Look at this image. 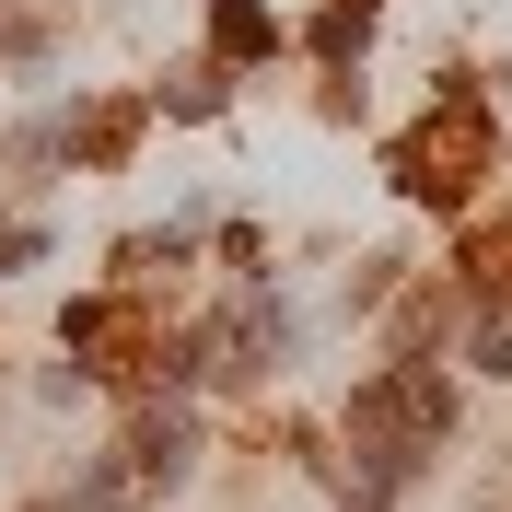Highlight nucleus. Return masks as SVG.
<instances>
[{"label":"nucleus","mask_w":512,"mask_h":512,"mask_svg":"<svg viewBox=\"0 0 512 512\" xmlns=\"http://www.w3.org/2000/svg\"><path fill=\"white\" fill-rule=\"evenodd\" d=\"M478 163H489V117H478V82L454 70L443 94H431V117H419V140H396V187L419 210H454V198L478 187Z\"/></svg>","instance_id":"1"},{"label":"nucleus","mask_w":512,"mask_h":512,"mask_svg":"<svg viewBox=\"0 0 512 512\" xmlns=\"http://www.w3.org/2000/svg\"><path fill=\"white\" fill-rule=\"evenodd\" d=\"M117 454H128V478H140V489H175V478L198 466V431H187L175 408H152V419H140V431H128Z\"/></svg>","instance_id":"2"},{"label":"nucleus","mask_w":512,"mask_h":512,"mask_svg":"<svg viewBox=\"0 0 512 512\" xmlns=\"http://www.w3.org/2000/svg\"><path fill=\"white\" fill-rule=\"evenodd\" d=\"M210 47H222V59H268V47H280V12H268V0H210Z\"/></svg>","instance_id":"3"},{"label":"nucleus","mask_w":512,"mask_h":512,"mask_svg":"<svg viewBox=\"0 0 512 512\" xmlns=\"http://www.w3.org/2000/svg\"><path fill=\"white\" fill-rule=\"evenodd\" d=\"M163 105H175V117H222V59H187L163 82Z\"/></svg>","instance_id":"4"},{"label":"nucleus","mask_w":512,"mask_h":512,"mask_svg":"<svg viewBox=\"0 0 512 512\" xmlns=\"http://www.w3.org/2000/svg\"><path fill=\"white\" fill-rule=\"evenodd\" d=\"M361 35H373V12H338V0H326V12H315V47H326V59H338V70L361 59Z\"/></svg>","instance_id":"5"},{"label":"nucleus","mask_w":512,"mask_h":512,"mask_svg":"<svg viewBox=\"0 0 512 512\" xmlns=\"http://www.w3.org/2000/svg\"><path fill=\"white\" fill-rule=\"evenodd\" d=\"M35 256H47V233H35V222H0V280H12V268H35Z\"/></svg>","instance_id":"6"},{"label":"nucleus","mask_w":512,"mask_h":512,"mask_svg":"<svg viewBox=\"0 0 512 512\" xmlns=\"http://www.w3.org/2000/svg\"><path fill=\"white\" fill-rule=\"evenodd\" d=\"M478 373H512V315H489V338H478Z\"/></svg>","instance_id":"7"},{"label":"nucleus","mask_w":512,"mask_h":512,"mask_svg":"<svg viewBox=\"0 0 512 512\" xmlns=\"http://www.w3.org/2000/svg\"><path fill=\"white\" fill-rule=\"evenodd\" d=\"M338 12H384V0H338Z\"/></svg>","instance_id":"8"},{"label":"nucleus","mask_w":512,"mask_h":512,"mask_svg":"<svg viewBox=\"0 0 512 512\" xmlns=\"http://www.w3.org/2000/svg\"><path fill=\"white\" fill-rule=\"evenodd\" d=\"M35 512H70V501H35Z\"/></svg>","instance_id":"9"}]
</instances>
